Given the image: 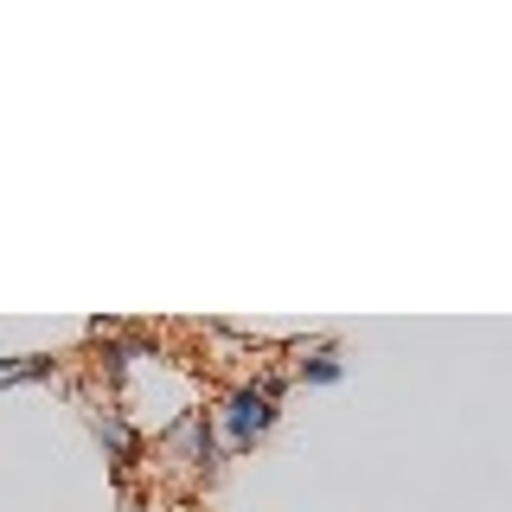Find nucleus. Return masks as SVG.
Here are the masks:
<instances>
[{"mask_svg":"<svg viewBox=\"0 0 512 512\" xmlns=\"http://www.w3.org/2000/svg\"><path fill=\"white\" fill-rule=\"evenodd\" d=\"M269 423H276V397H263L256 384H237V391L224 397V436H231L237 448H250Z\"/></svg>","mask_w":512,"mask_h":512,"instance_id":"obj_1","label":"nucleus"},{"mask_svg":"<svg viewBox=\"0 0 512 512\" xmlns=\"http://www.w3.org/2000/svg\"><path fill=\"white\" fill-rule=\"evenodd\" d=\"M96 442H103L109 455H116V474H128V429H122V423H116L109 410L96 416Z\"/></svg>","mask_w":512,"mask_h":512,"instance_id":"obj_2","label":"nucleus"},{"mask_svg":"<svg viewBox=\"0 0 512 512\" xmlns=\"http://www.w3.org/2000/svg\"><path fill=\"white\" fill-rule=\"evenodd\" d=\"M301 378H308V384H340L346 378L340 352H308V359H301Z\"/></svg>","mask_w":512,"mask_h":512,"instance_id":"obj_3","label":"nucleus"},{"mask_svg":"<svg viewBox=\"0 0 512 512\" xmlns=\"http://www.w3.org/2000/svg\"><path fill=\"white\" fill-rule=\"evenodd\" d=\"M128 512H148V506H141V500H128Z\"/></svg>","mask_w":512,"mask_h":512,"instance_id":"obj_4","label":"nucleus"}]
</instances>
